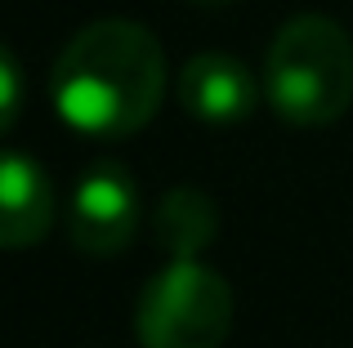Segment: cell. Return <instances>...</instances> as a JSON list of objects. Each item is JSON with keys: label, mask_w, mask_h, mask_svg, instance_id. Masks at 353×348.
I'll return each mask as SVG.
<instances>
[{"label": "cell", "mask_w": 353, "mask_h": 348, "mask_svg": "<svg viewBox=\"0 0 353 348\" xmlns=\"http://www.w3.org/2000/svg\"><path fill=\"white\" fill-rule=\"evenodd\" d=\"M179 103L192 121L201 125H237L255 112L259 103V80L250 67L233 54H192L179 72Z\"/></svg>", "instance_id": "5b68a950"}, {"label": "cell", "mask_w": 353, "mask_h": 348, "mask_svg": "<svg viewBox=\"0 0 353 348\" xmlns=\"http://www.w3.org/2000/svg\"><path fill=\"white\" fill-rule=\"evenodd\" d=\"M219 237V206L201 188H170L152 210V241L170 259H197Z\"/></svg>", "instance_id": "52a82bcc"}, {"label": "cell", "mask_w": 353, "mask_h": 348, "mask_svg": "<svg viewBox=\"0 0 353 348\" xmlns=\"http://www.w3.org/2000/svg\"><path fill=\"white\" fill-rule=\"evenodd\" d=\"M54 224V188L27 152H5L0 161V246L27 250L45 241Z\"/></svg>", "instance_id": "8992f818"}, {"label": "cell", "mask_w": 353, "mask_h": 348, "mask_svg": "<svg viewBox=\"0 0 353 348\" xmlns=\"http://www.w3.org/2000/svg\"><path fill=\"white\" fill-rule=\"evenodd\" d=\"M228 331H233V290L201 259H170L139 290V348H219Z\"/></svg>", "instance_id": "3957f363"}, {"label": "cell", "mask_w": 353, "mask_h": 348, "mask_svg": "<svg viewBox=\"0 0 353 348\" xmlns=\"http://www.w3.org/2000/svg\"><path fill=\"white\" fill-rule=\"evenodd\" d=\"M264 94L286 125L318 130L340 121L353 103L349 32L322 14H300L282 23L264 58Z\"/></svg>", "instance_id": "7a4b0ae2"}, {"label": "cell", "mask_w": 353, "mask_h": 348, "mask_svg": "<svg viewBox=\"0 0 353 348\" xmlns=\"http://www.w3.org/2000/svg\"><path fill=\"white\" fill-rule=\"evenodd\" d=\"M54 112L90 139H130L165 98V54L143 23L99 18L81 27L50 72Z\"/></svg>", "instance_id": "6da1fadb"}, {"label": "cell", "mask_w": 353, "mask_h": 348, "mask_svg": "<svg viewBox=\"0 0 353 348\" xmlns=\"http://www.w3.org/2000/svg\"><path fill=\"white\" fill-rule=\"evenodd\" d=\"M143 201L125 166L117 161H94L72 188L68 206V237L81 254H121L139 237Z\"/></svg>", "instance_id": "277c9868"}, {"label": "cell", "mask_w": 353, "mask_h": 348, "mask_svg": "<svg viewBox=\"0 0 353 348\" xmlns=\"http://www.w3.org/2000/svg\"><path fill=\"white\" fill-rule=\"evenodd\" d=\"M188 5H201V9H215V5H233V0H188Z\"/></svg>", "instance_id": "9c48e42d"}, {"label": "cell", "mask_w": 353, "mask_h": 348, "mask_svg": "<svg viewBox=\"0 0 353 348\" xmlns=\"http://www.w3.org/2000/svg\"><path fill=\"white\" fill-rule=\"evenodd\" d=\"M18 107H23V72L14 54H0V130H14Z\"/></svg>", "instance_id": "ba28073f"}]
</instances>
